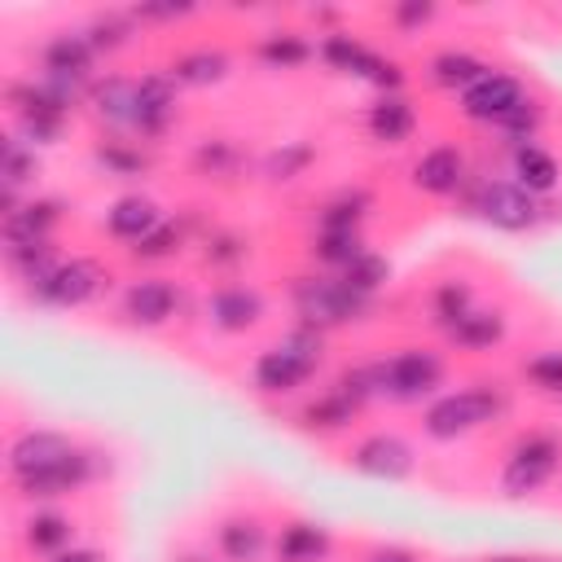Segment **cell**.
Returning a JSON list of instances; mask_svg holds the SVG:
<instances>
[{"label": "cell", "mask_w": 562, "mask_h": 562, "mask_svg": "<svg viewBox=\"0 0 562 562\" xmlns=\"http://www.w3.org/2000/svg\"><path fill=\"white\" fill-rule=\"evenodd\" d=\"M70 540H75V522H70L66 514H53V509L31 514V522H26V549H31V553L57 558V553L70 549Z\"/></svg>", "instance_id": "obj_33"}, {"label": "cell", "mask_w": 562, "mask_h": 562, "mask_svg": "<svg viewBox=\"0 0 562 562\" xmlns=\"http://www.w3.org/2000/svg\"><path fill=\"white\" fill-rule=\"evenodd\" d=\"M382 57H386V53L369 48V44L356 40L351 31H325V35L316 40V61H321V66H329L334 75H356V79H364V83L378 75Z\"/></svg>", "instance_id": "obj_16"}, {"label": "cell", "mask_w": 562, "mask_h": 562, "mask_svg": "<svg viewBox=\"0 0 562 562\" xmlns=\"http://www.w3.org/2000/svg\"><path fill=\"white\" fill-rule=\"evenodd\" d=\"M325 360V334L321 329H290L277 347L259 351V360L250 364V382L259 395H294Z\"/></svg>", "instance_id": "obj_1"}, {"label": "cell", "mask_w": 562, "mask_h": 562, "mask_svg": "<svg viewBox=\"0 0 562 562\" xmlns=\"http://www.w3.org/2000/svg\"><path fill=\"white\" fill-rule=\"evenodd\" d=\"M92 66H97V48L88 44L83 31H57V35H48L44 48H40V75L88 79V83H92Z\"/></svg>", "instance_id": "obj_17"}, {"label": "cell", "mask_w": 562, "mask_h": 562, "mask_svg": "<svg viewBox=\"0 0 562 562\" xmlns=\"http://www.w3.org/2000/svg\"><path fill=\"white\" fill-rule=\"evenodd\" d=\"M101 474H110L105 452H97V448H79L75 457H66V461L53 465V470L13 479V487H18V496H26V501H53V496H70V492L97 483Z\"/></svg>", "instance_id": "obj_8"}, {"label": "cell", "mask_w": 562, "mask_h": 562, "mask_svg": "<svg viewBox=\"0 0 562 562\" xmlns=\"http://www.w3.org/2000/svg\"><path fill=\"white\" fill-rule=\"evenodd\" d=\"M540 127H544V105L536 101V97H527L505 123H496V132L501 136H509L514 145H527V140H536L540 136Z\"/></svg>", "instance_id": "obj_42"}, {"label": "cell", "mask_w": 562, "mask_h": 562, "mask_svg": "<svg viewBox=\"0 0 562 562\" xmlns=\"http://www.w3.org/2000/svg\"><path fill=\"white\" fill-rule=\"evenodd\" d=\"M527 97H531V92H527V83H522L518 75H509V70H487V75H483L479 83H470L457 101H461V114H465L470 123L496 127V123H505Z\"/></svg>", "instance_id": "obj_9"}, {"label": "cell", "mask_w": 562, "mask_h": 562, "mask_svg": "<svg viewBox=\"0 0 562 562\" xmlns=\"http://www.w3.org/2000/svg\"><path fill=\"white\" fill-rule=\"evenodd\" d=\"M474 307V294H470V285L461 281V277H452V281H439L435 285V294H430V321L448 334L465 312Z\"/></svg>", "instance_id": "obj_37"}, {"label": "cell", "mask_w": 562, "mask_h": 562, "mask_svg": "<svg viewBox=\"0 0 562 562\" xmlns=\"http://www.w3.org/2000/svg\"><path fill=\"white\" fill-rule=\"evenodd\" d=\"M193 13H198V4H132V18L140 26H149V22H180V18H193Z\"/></svg>", "instance_id": "obj_46"}, {"label": "cell", "mask_w": 562, "mask_h": 562, "mask_svg": "<svg viewBox=\"0 0 562 562\" xmlns=\"http://www.w3.org/2000/svg\"><path fill=\"white\" fill-rule=\"evenodd\" d=\"M522 378L544 395H562V351H540L522 360Z\"/></svg>", "instance_id": "obj_44"}, {"label": "cell", "mask_w": 562, "mask_h": 562, "mask_svg": "<svg viewBox=\"0 0 562 562\" xmlns=\"http://www.w3.org/2000/svg\"><path fill=\"white\" fill-rule=\"evenodd\" d=\"M180 241H184V233H180V224H171V220H162L154 233H145L136 246H127V255L136 259V263H158V259H171L176 250H180Z\"/></svg>", "instance_id": "obj_41"}, {"label": "cell", "mask_w": 562, "mask_h": 562, "mask_svg": "<svg viewBox=\"0 0 562 562\" xmlns=\"http://www.w3.org/2000/svg\"><path fill=\"white\" fill-rule=\"evenodd\" d=\"M75 452H79V443L70 435H61V430H22L9 443V479H26V474H40V470H53Z\"/></svg>", "instance_id": "obj_13"}, {"label": "cell", "mask_w": 562, "mask_h": 562, "mask_svg": "<svg viewBox=\"0 0 562 562\" xmlns=\"http://www.w3.org/2000/svg\"><path fill=\"white\" fill-rule=\"evenodd\" d=\"M92 162H97L105 176H119V180H136V176L149 171V154H145L140 145L123 140V136H105V140H97Z\"/></svg>", "instance_id": "obj_32"}, {"label": "cell", "mask_w": 562, "mask_h": 562, "mask_svg": "<svg viewBox=\"0 0 562 562\" xmlns=\"http://www.w3.org/2000/svg\"><path fill=\"white\" fill-rule=\"evenodd\" d=\"M180 312V290L167 277H140L123 290V316L140 329H158Z\"/></svg>", "instance_id": "obj_15"}, {"label": "cell", "mask_w": 562, "mask_h": 562, "mask_svg": "<svg viewBox=\"0 0 562 562\" xmlns=\"http://www.w3.org/2000/svg\"><path fill=\"white\" fill-rule=\"evenodd\" d=\"M105 285H110V268H105L101 259L75 255V259H61V263L31 290V299L44 303V307H83V303H92Z\"/></svg>", "instance_id": "obj_7"}, {"label": "cell", "mask_w": 562, "mask_h": 562, "mask_svg": "<svg viewBox=\"0 0 562 562\" xmlns=\"http://www.w3.org/2000/svg\"><path fill=\"white\" fill-rule=\"evenodd\" d=\"M347 461H351V470H356V474H364V479H386V483L408 479V474H413V465H417L413 448H408L400 435H386V430L364 435V439L347 452Z\"/></svg>", "instance_id": "obj_10"}, {"label": "cell", "mask_w": 562, "mask_h": 562, "mask_svg": "<svg viewBox=\"0 0 562 562\" xmlns=\"http://www.w3.org/2000/svg\"><path fill=\"white\" fill-rule=\"evenodd\" d=\"M373 369H378V395L391 404H422L448 378V360L435 347H400L395 356L373 360Z\"/></svg>", "instance_id": "obj_4"}, {"label": "cell", "mask_w": 562, "mask_h": 562, "mask_svg": "<svg viewBox=\"0 0 562 562\" xmlns=\"http://www.w3.org/2000/svg\"><path fill=\"white\" fill-rule=\"evenodd\" d=\"M66 206L57 198H26L13 211H4V246H22V241H53V228L61 224Z\"/></svg>", "instance_id": "obj_18"}, {"label": "cell", "mask_w": 562, "mask_h": 562, "mask_svg": "<svg viewBox=\"0 0 562 562\" xmlns=\"http://www.w3.org/2000/svg\"><path fill=\"white\" fill-rule=\"evenodd\" d=\"M88 105L92 114L110 127V132H132V114H136V79H123V75H105L92 83L88 92Z\"/></svg>", "instance_id": "obj_20"}, {"label": "cell", "mask_w": 562, "mask_h": 562, "mask_svg": "<svg viewBox=\"0 0 562 562\" xmlns=\"http://www.w3.org/2000/svg\"><path fill=\"white\" fill-rule=\"evenodd\" d=\"M268 549V531L255 514H233L215 527V553L224 562H259Z\"/></svg>", "instance_id": "obj_23"}, {"label": "cell", "mask_w": 562, "mask_h": 562, "mask_svg": "<svg viewBox=\"0 0 562 562\" xmlns=\"http://www.w3.org/2000/svg\"><path fill=\"white\" fill-rule=\"evenodd\" d=\"M312 162H316V149H312L307 140H290V145H281V149H272V154H268L263 176H268L272 184H285V180L303 176Z\"/></svg>", "instance_id": "obj_38"}, {"label": "cell", "mask_w": 562, "mask_h": 562, "mask_svg": "<svg viewBox=\"0 0 562 562\" xmlns=\"http://www.w3.org/2000/svg\"><path fill=\"white\" fill-rule=\"evenodd\" d=\"M255 61L268 70H303L307 61H316V44L303 31H268L255 44Z\"/></svg>", "instance_id": "obj_27"}, {"label": "cell", "mask_w": 562, "mask_h": 562, "mask_svg": "<svg viewBox=\"0 0 562 562\" xmlns=\"http://www.w3.org/2000/svg\"><path fill=\"white\" fill-rule=\"evenodd\" d=\"M373 211V193H364V189H342V193H334L325 206H321V215H316V233H360V224H364V215Z\"/></svg>", "instance_id": "obj_30"}, {"label": "cell", "mask_w": 562, "mask_h": 562, "mask_svg": "<svg viewBox=\"0 0 562 562\" xmlns=\"http://www.w3.org/2000/svg\"><path fill=\"white\" fill-rule=\"evenodd\" d=\"M290 299H294L299 325L321 329V334L360 321L369 312V303H373V299H360L338 272H303V277H294Z\"/></svg>", "instance_id": "obj_3"}, {"label": "cell", "mask_w": 562, "mask_h": 562, "mask_svg": "<svg viewBox=\"0 0 562 562\" xmlns=\"http://www.w3.org/2000/svg\"><path fill=\"white\" fill-rule=\"evenodd\" d=\"M562 470V439L553 430H522L501 465V492L522 501L531 492H540L544 483H553V474Z\"/></svg>", "instance_id": "obj_5"}, {"label": "cell", "mask_w": 562, "mask_h": 562, "mask_svg": "<svg viewBox=\"0 0 562 562\" xmlns=\"http://www.w3.org/2000/svg\"><path fill=\"white\" fill-rule=\"evenodd\" d=\"M492 66L483 61V57H474L470 48H443V53H435L430 61H426V79L435 83V88H443V92H465L470 83H479L483 75H487Z\"/></svg>", "instance_id": "obj_24"}, {"label": "cell", "mask_w": 562, "mask_h": 562, "mask_svg": "<svg viewBox=\"0 0 562 562\" xmlns=\"http://www.w3.org/2000/svg\"><path fill=\"white\" fill-rule=\"evenodd\" d=\"M136 18H132V9H101V13H92L88 18V26H83V35H88V44L97 48V57L101 53H119V48H127L132 40H136Z\"/></svg>", "instance_id": "obj_31"}, {"label": "cell", "mask_w": 562, "mask_h": 562, "mask_svg": "<svg viewBox=\"0 0 562 562\" xmlns=\"http://www.w3.org/2000/svg\"><path fill=\"white\" fill-rule=\"evenodd\" d=\"M4 259H9V268L35 290L57 263H61V255H57V246L53 241H22V246H4Z\"/></svg>", "instance_id": "obj_34"}, {"label": "cell", "mask_w": 562, "mask_h": 562, "mask_svg": "<svg viewBox=\"0 0 562 562\" xmlns=\"http://www.w3.org/2000/svg\"><path fill=\"white\" fill-rule=\"evenodd\" d=\"M531 562H558V558H531Z\"/></svg>", "instance_id": "obj_50"}, {"label": "cell", "mask_w": 562, "mask_h": 562, "mask_svg": "<svg viewBox=\"0 0 562 562\" xmlns=\"http://www.w3.org/2000/svg\"><path fill=\"white\" fill-rule=\"evenodd\" d=\"M509 176L531 198H544V193H553L562 184V167H558V158L540 140H527V145H514L509 149Z\"/></svg>", "instance_id": "obj_19"}, {"label": "cell", "mask_w": 562, "mask_h": 562, "mask_svg": "<svg viewBox=\"0 0 562 562\" xmlns=\"http://www.w3.org/2000/svg\"><path fill=\"white\" fill-rule=\"evenodd\" d=\"M364 562H422L413 549H400V544H382V549H373Z\"/></svg>", "instance_id": "obj_47"}, {"label": "cell", "mask_w": 562, "mask_h": 562, "mask_svg": "<svg viewBox=\"0 0 562 562\" xmlns=\"http://www.w3.org/2000/svg\"><path fill=\"white\" fill-rule=\"evenodd\" d=\"M356 413H360V404L347 400L338 386H329V391H321L312 404H303L299 426H303V430H316V435H338V430H347V426L356 422Z\"/></svg>", "instance_id": "obj_28"}, {"label": "cell", "mask_w": 562, "mask_h": 562, "mask_svg": "<svg viewBox=\"0 0 562 562\" xmlns=\"http://www.w3.org/2000/svg\"><path fill=\"white\" fill-rule=\"evenodd\" d=\"M386 18H391V26H395V31L413 35V31H422V26H430V22L439 18V4H430V0H400Z\"/></svg>", "instance_id": "obj_45"}, {"label": "cell", "mask_w": 562, "mask_h": 562, "mask_svg": "<svg viewBox=\"0 0 562 562\" xmlns=\"http://www.w3.org/2000/svg\"><path fill=\"white\" fill-rule=\"evenodd\" d=\"M193 167L211 180H224V176H233L237 167H241V149L233 145V140H224V136H215V140H202L198 149H193Z\"/></svg>", "instance_id": "obj_39"}, {"label": "cell", "mask_w": 562, "mask_h": 562, "mask_svg": "<svg viewBox=\"0 0 562 562\" xmlns=\"http://www.w3.org/2000/svg\"><path fill=\"white\" fill-rule=\"evenodd\" d=\"M167 215L158 211V202L154 198H145V193H123L110 211H105V233L114 237V241H140L145 233H154L158 224H162Z\"/></svg>", "instance_id": "obj_21"}, {"label": "cell", "mask_w": 562, "mask_h": 562, "mask_svg": "<svg viewBox=\"0 0 562 562\" xmlns=\"http://www.w3.org/2000/svg\"><path fill=\"white\" fill-rule=\"evenodd\" d=\"M364 250H369V246H364L360 233H316V237H312V259H316L325 272L351 268Z\"/></svg>", "instance_id": "obj_35"}, {"label": "cell", "mask_w": 562, "mask_h": 562, "mask_svg": "<svg viewBox=\"0 0 562 562\" xmlns=\"http://www.w3.org/2000/svg\"><path fill=\"white\" fill-rule=\"evenodd\" d=\"M40 171V158H35V149L22 140V136H4V145H0V189H9V193H18L31 176Z\"/></svg>", "instance_id": "obj_36"}, {"label": "cell", "mask_w": 562, "mask_h": 562, "mask_svg": "<svg viewBox=\"0 0 562 562\" xmlns=\"http://www.w3.org/2000/svg\"><path fill=\"white\" fill-rule=\"evenodd\" d=\"M408 180L426 198H457L470 184V162H465V154L457 145H435L413 162Z\"/></svg>", "instance_id": "obj_12"}, {"label": "cell", "mask_w": 562, "mask_h": 562, "mask_svg": "<svg viewBox=\"0 0 562 562\" xmlns=\"http://www.w3.org/2000/svg\"><path fill=\"white\" fill-rule=\"evenodd\" d=\"M228 66L233 61H228L224 48H184V53L171 57L167 75H171L176 88H211V83H220L228 75Z\"/></svg>", "instance_id": "obj_26"}, {"label": "cell", "mask_w": 562, "mask_h": 562, "mask_svg": "<svg viewBox=\"0 0 562 562\" xmlns=\"http://www.w3.org/2000/svg\"><path fill=\"white\" fill-rule=\"evenodd\" d=\"M470 211L487 224V228H501V233H527L544 220V202L531 198L522 184L505 180V176H487L470 189Z\"/></svg>", "instance_id": "obj_6"}, {"label": "cell", "mask_w": 562, "mask_h": 562, "mask_svg": "<svg viewBox=\"0 0 562 562\" xmlns=\"http://www.w3.org/2000/svg\"><path fill=\"white\" fill-rule=\"evenodd\" d=\"M509 408L505 391L496 382H479V386H461V391H448V395H435L422 413V430L426 439L435 443H452L487 422H496L501 413Z\"/></svg>", "instance_id": "obj_2"}, {"label": "cell", "mask_w": 562, "mask_h": 562, "mask_svg": "<svg viewBox=\"0 0 562 562\" xmlns=\"http://www.w3.org/2000/svg\"><path fill=\"white\" fill-rule=\"evenodd\" d=\"M48 562H105V553L101 549H66V553H57V558H48Z\"/></svg>", "instance_id": "obj_48"}, {"label": "cell", "mask_w": 562, "mask_h": 562, "mask_svg": "<svg viewBox=\"0 0 562 562\" xmlns=\"http://www.w3.org/2000/svg\"><path fill=\"white\" fill-rule=\"evenodd\" d=\"M329 549H334L329 527L307 522V518L285 522V527H281V536H277V544H272L277 562H325V558H329Z\"/></svg>", "instance_id": "obj_25"}, {"label": "cell", "mask_w": 562, "mask_h": 562, "mask_svg": "<svg viewBox=\"0 0 562 562\" xmlns=\"http://www.w3.org/2000/svg\"><path fill=\"white\" fill-rule=\"evenodd\" d=\"M246 255H250V246H246L241 233H211L206 246H202V259H206L211 268H220V272H233Z\"/></svg>", "instance_id": "obj_43"}, {"label": "cell", "mask_w": 562, "mask_h": 562, "mask_svg": "<svg viewBox=\"0 0 562 562\" xmlns=\"http://www.w3.org/2000/svg\"><path fill=\"white\" fill-rule=\"evenodd\" d=\"M176 123V83L167 70H149L136 79V114H132V132L140 140H158L167 136V127Z\"/></svg>", "instance_id": "obj_11"}, {"label": "cell", "mask_w": 562, "mask_h": 562, "mask_svg": "<svg viewBox=\"0 0 562 562\" xmlns=\"http://www.w3.org/2000/svg\"><path fill=\"white\" fill-rule=\"evenodd\" d=\"M501 338H505V316H501L496 307H470V312L448 329V342L461 347V351H492Z\"/></svg>", "instance_id": "obj_29"}, {"label": "cell", "mask_w": 562, "mask_h": 562, "mask_svg": "<svg viewBox=\"0 0 562 562\" xmlns=\"http://www.w3.org/2000/svg\"><path fill=\"white\" fill-rule=\"evenodd\" d=\"M487 562H531V558H514V553H505V558H487Z\"/></svg>", "instance_id": "obj_49"}, {"label": "cell", "mask_w": 562, "mask_h": 562, "mask_svg": "<svg viewBox=\"0 0 562 562\" xmlns=\"http://www.w3.org/2000/svg\"><path fill=\"white\" fill-rule=\"evenodd\" d=\"M364 127L378 145H404L413 132H417V110L404 92H391V97H378L364 114Z\"/></svg>", "instance_id": "obj_22"}, {"label": "cell", "mask_w": 562, "mask_h": 562, "mask_svg": "<svg viewBox=\"0 0 562 562\" xmlns=\"http://www.w3.org/2000/svg\"><path fill=\"white\" fill-rule=\"evenodd\" d=\"M263 316V294L246 281H228V285H215L211 299H206V321L220 329V334H246L255 329Z\"/></svg>", "instance_id": "obj_14"}, {"label": "cell", "mask_w": 562, "mask_h": 562, "mask_svg": "<svg viewBox=\"0 0 562 562\" xmlns=\"http://www.w3.org/2000/svg\"><path fill=\"white\" fill-rule=\"evenodd\" d=\"M338 277H342L360 299H373V294L386 285V277H391V263H386L378 250H364V255H360L351 268H342Z\"/></svg>", "instance_id": "obj_40"}]
</instances>
